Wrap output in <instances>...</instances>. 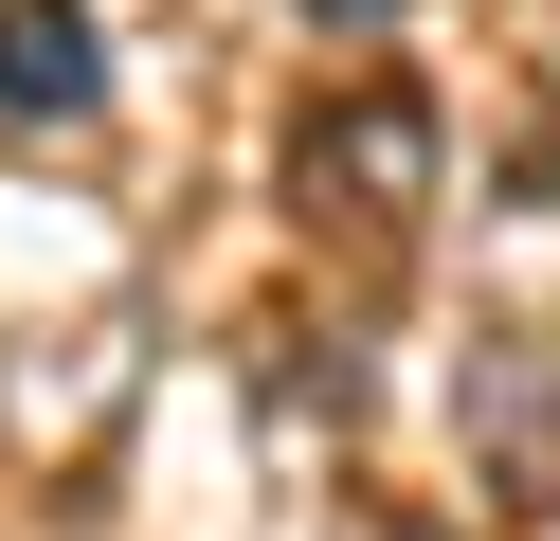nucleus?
I'll list each match as a JSON object with an SVG mask.
<instances>
[{"instance_id": "f257e3e1", "label": "nucleus", "mask_w": 560, "mask_h": 541, "mask_svg": "<svg viewBox=\"0 0 560 541\" xmlns=\"http://www.w3.org/2000/svg\"><path fill=\"white\" fill-rule=\"evenodd\" d=\"M362 216V235H398V216L416 199H434V108H416V91H343L326 108V127H307V216Z\"/></svg>"}, {"instance_id": "f03ea898", "label": "nucleus", "mask_w": 560, "mask_h": 541, "mask_svg": "<svg viewBox=\"0 0 560 541\" xmlns=\"http://www.w3.org/2000/svg\"><path fill=\"white\" fill-rule=\"evenodd\" d=\"M91 91H109L91 0H0V108H19V127H73Z\"/></svg>"}]
</instances>
